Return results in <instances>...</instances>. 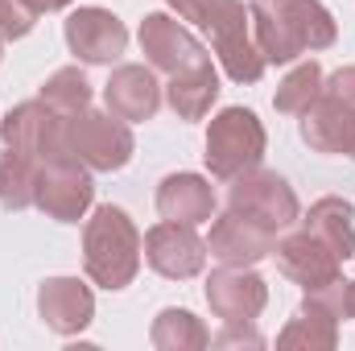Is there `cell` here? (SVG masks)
<instances>
[{
  "label": "cell",
  "instance_id": "obj_16",
  "mask_svg": "<svg viewBox=\"0 0 355 351\" xmlns=\"http://www.w3.org/2000/svg\"><path fill=\"white\" fill-rule=\"evenodd\" d=\"M302 141L314 153H352L355 141V108L318 91V99L302 112Z\"/></svg>",
  "mask_w": 355,
  "mask_h": 351
},
{
  "label": "cell",
  "instance_id": "obj_6",
  "mask_svg": "<svg viewBox=\"0 0 355 351\" xmlns=\"http://www.w3.org/2000/svg\"><path fill=\"white\" fill-rule=\"evenodd\" d=\"M71 149L75 157L95 170V174H112V170H124L132 162V128L128 120H120L116 112H79L71 116Z\"/></svg>",
  "mask_w": 355,
  "mask_h": 351
},
{
  "label": "cell",
  "instance_id": "obj_19",
  "mask_svg": "<svg viewBox=\"0 0 355 351\" xmlns=\"http://www.w3.org/2000/svg\"><path fill=\"white\" fill-rule=\"evenodd\" d=\"M166 99H170L178 120H202L211 112V103L219 99V71L211 67V58H202V62L170 75Z\"/></svg>",
  "mask_w": 355,
  "mask_h": 351
},
{
  "label": "cell",
  "instance_id": "obj_32",
  "mask_svg": "<svg viewBox=\"0 0 355 351\" xmlns=\"http://www.w3.org/2000/svg\"><path fill=\"white\" fill-rule=\"evenodd\" d=\"M0 42H4V37H0ZM0 54H4V50H0Z\"/></svg>",
  "mask_w": 355,
  "mask_h": 351
},
{
  "label": "cell",
  "instance_id": "obj_7",
  "mask_svg": "<svg viewBox=\"0 0 355 351\" xmlns=\"http://www.w3.org/2000/svg\"><path fill=\"white\" fill-rule=\"evenodd\" d=\"M227 207L248 215L252 223L268 228L272 236L285 232L289 223H297V194L277 170H244L240 178H232L227 190Z\"/></svg>",
  "mask_w": 355,
  "mask_h": 351
},
{
  "label": "cell",
  "instance_id": "obj_18",
  "mask_svg": "<svg viewBox=\"0 0 355 351\" xmlns=\"http://www.w3.org/2000/svg\"><path fill=\"white\" fill-rule=\"evenodd\" d=\"M157 211H162V219L190 223V228L211 223L215 219V190L198 174H170L157 186Z\"/></svg>",
  "mask_w": 355,
  "mask_h": 351
},
{
  "label": "cell",
  "instance_id": "obj_8",
  "mask_svg": "<svg viewBox=\"0 0 355 351\" xmlns=\"http://www.w3.org/2000/svg\"><path fill=\"white\" fill-rule=\"evenodd\" d=\"M95 203V182L91 170L79 157L67 162H50L37 170V190H33V207H42L50 219L58 223H79Z\"/></svg>",
  "mask_w": 355,
  "mask_h": 351
},
{
  "label": "cell",
  "instance_id": "obj_13",
  "mask_svg": "<svg viewBox=\"0 0 355 351\" xmlns=\"http://www.w3.org/2000/svg\"><path fill=\"white\" fill-rule=\"evenodd\" d=\"M272 244H277V236H272L268 228L252 223L248 215H240V211H232V207H227V215H219V219L211 223L207 252H211L219 264L252 268L257 261L272 257Z\"/></svg>",
  "mask_w": 355,
  "mask_h": 351
},
{
  "label": "cell",
  "instance_id": "obj_23",
  "mask_svg": "<svg viewBox=\"0 0 355 351\" xmlns=\"http://www.w3.org/2000/svg\"><path fill=\"white\" fill-rule=\"evenodd\" d=\"M33 190H37V162L4 145L0 149V203L8 211H25L33 207Z\"/></svg>",
  "mask_w": 355,
  "mask_h": 351
},
{
  "label": "cell",
  "instance_id": "obj_10",
  "mask_svg": "<svg viewBox=\"0 0 355 351\" xmlns=\"http://www.w3.org/2000/svg\"><path fill=\"white\" fill-rule=\"evenodd\" d=\"M145 261L153 273L170 277V281H186V277H198L202 264H207V244L194 236L190 223H174V219H162L145 232Z\"/></svg>",
  "mask_w": 355,
  "mask_h": 351
},
{
  "label": "cell",
  "instance_id": "obj_12",
  "mask_svg": "<svg viewBox=\"0 0 355 351\" xmlns=\"http://www.w3.org/2000/svg\"><path fill=\"white\" fill-rule=\"evenodd\" d=\"M141 50H145L149 67H153V71H166V75H178V71H186V67L211 58V54L198 46V37H194L186 25H178L174 17H166V12H149V17L141 21Z\"/></svg>",
  "mask_w": 355,
  "mask_h": 351
},
{
  "label": "cell",
  "instance_id": "obj_20",
  "mask_svg": "<svg viewBox=\"0 0 355 351\" xmlns=\"http://www.w3.org/2000/svg\"><path fill=\"white\" fill-rule=\"evenodd\" d=\"M302 228H306L310 236H318V240L339 257V261L355 257V211H352V203H347V198H339V194L318 198V203L306 211Z\"/></svg>",
  "mask_w": 355,
  "mask_h": 351
},
{
  "label": "cell",
  "instance_id": "obj_24",
  "mask_svg": "<svg viewBox=\"0 0 355 351\" xmlns=\"http://www.w3.org/2000/svg\"><path fill=\"white\" fill-rule=\"evenodd\" d=\"M42 103L50 108V112H58V116H79V112H87L91 103V83L87 75L79 71V67H62V71H54L46 83H42Z\"/></svg>",
  "mask_w": 355,
  "mask_h": 351
},
{
  "label": "cell",
  "instance_id": "obj_9",
  "mask_svg": "<svg viewBox=\"0 0 355 351\" xmlns=\"http://www.w3.org/2000/svg\"><path fill=\"white\" fill-rule=\"evenodd\" d=\"M67 46H71V54L79 62L107 67V62H116L128 50V29H124V21L112 8L87 4V8H75L67 17Z\"/></svg>",
  "mask_w": 355,
  "mask_h": 351
},
{
  "label": "cell",
  "instance_id": "obj_31",
  "mask_svg": "<svg viewBox=\"0 0 355 351\" xmlns=\"http://www.w3.org/2000/svg\"><path fill=\"white\" fill-rule=\"evenodd\" d=\"M343 314L355 318V281H347V293H343Z\"/></svg>",
  "mask_w": 355,
  "mask_h": 351
},
{
  "label": "cell",
  "instance_id": "obj_21",
  "mask_svg": "<svg viewBox=\"0 0 355 351\" xmlns=\"http://www.w3.org/2000/svg\"><path fill=\"white\" fill-rule=\"evenodd\" d=\"M277 348H302V351H335L339 348V318L318 306L314 298L302 302V310L289 318V327L277 335Z\"/></svg>",
  "mask_w": 355,
  "mask_h": 351
},
{
  "label": "cell",
  "instance_id": "obj_27",
  "mask_svg": "<svg viewBox=\"0 0 355 351\" xmlns=\"http://www.w3.org/2000/svg\"><path fill=\"white\" fill-rule=\"evenodd\" d=\"M244 343L248 348H265V335L252 331V323H227V331L211 339V348H244Z\"/></svg>",
  "mask_w": 355,
  "mask_h": 351
},
{
  "label": "cell",
  "instance_id": "obj_14",
  "mask_svg": "<svg viewBox=\"0 0 355 351\" xmlns=\"http://www.w3.org/2000/svg\"><path fill=\"white\" fill-rule=\"evenodd\" d=\"M272 257H277V268L289 281H297L302 289H318V285H331L343 277V261L306 228L297 236H285L281 244H272Z\"/></svg>",
  "mask_w": 355,
  "mask_h": 351
},
{
  "label": "cell",
  "instance_id": "obj_28",
  "mask_svg": "<svg viewBox=\"0 0 355 351\" xmlns=\"http://www.w3.org/2000/svg\"><path fill=\"white\" fill-rule=\"evenodd\" d=\"M322 91L355 108V67H343V71H335L331 79H322Z\"/></svg>",
  "mask_w": 355,
  "mask_h": 351
},
{
  "label": "cell",
  "instance_id": "obj_30",
  "mask_svg": "<svg viewBox=\"0 0 355 351\" xmlns=\"http://www.w3.org/2000/svg\"><path fill=\"white\" fill-rule=\"evenodd\" d=\"M29 4H33L37 12H58V8H67L71 0H29Z\"/></svg>",
  "mask_w": 355,
  "mask_h": 351
},
{
  "label": "cell",
  "instance_id": "obj_22",
  "mask_svg": "<svg viewBox=\"0 0 355 351\" xmlns=\"http://www.w3.org/2000/svg\"><path fill=\"white\" fill-rule=\"evenodd\" d=\"M149 343L157 351H202L211 348V331L202 327V318H194L190 310H162L153 318V331H149Z\"/></svg>",
  "mask_w": 355,
  "mask_h": 351
},
{
  "label": "cell",
  "instance_id": "obj_11",
  "mask_svg": "<svg viewBox=\"0 0 355 351\" xmlns=\"http://www.w3.org/2000/svg\"><path fill=\"white\" fill-rule=\"evenodd\" d=\"M265 302H268V285L252 268L223 264V268H215L207 277V306L223 323H257Z\"/></svg>",
  "mask_w": 355,
  "mask_h": 351
},
{
  "label": "cell",
  "instance_id": "obj_26",
  "mask_svg": "<svg viewBox=\"0 0 355 351\" xmlns=\"http://www.w3.org/2000/svg\"><path fill=\"white\" fill-rule=\"evenodd\" d=\"M37 25V8L29 0H0V37L17 42Z\"/></svg>",
  "mask_w": 355,
  "mask_h": 351
},
{
  "label": "cell",
  "instance_id": "obj_17",
  "mask_svg": "<svg viewBox=\"0 0 355 351\" xmlns=\"http://www.w3.org/2000/svg\"><path fill=\"white\" fill-rule=\"evenodd\" d=\"M103 99H107V112H116L128 124H141V120L157 116V108H162V83L153 79L149 67H116L112 79H107V87H103Z\"/></svg>",
  "mask_w": 355,
  "mask_h": 351
},
{
  "label": "cell",
  "instance_id": "obj_3",
  "mask_svg": "<svg viewBox=\"0 0 355 351\" xmlns=\"http://www.w3.org/2000/svg\"><path fill=\"white\" fill-rule=\"evenodd\" d=\"M265 124L257 120V112L248 108H223L211 128H207V170L219 182H232L244 170H257L265 157Z\"/></svg>",
  "mask_w": 355,
  "mask_h": 351
},
{
  "label": "cell",
  "instance_id": "obj_4",
  "mask_svg": "<svg viewBox=\"0 0 355 351\" xmlns=\"http://www.w3.org/2000/svg\"><path fill=\"white\" fill-rule=\"evenodd\" d=\"M202 29L211 33V50L219 54V67L236 83H257L265 75V54L252 37V17L244 0H215L202 17Z\"/></svg>",
  "mask_w": 355,
  "mask_h": 351
},
{
  "label": "cell",
  "instance_id": "obj_2",
  "mask_svg": "<svg viewBox=\"0 0 355 351\" xmlns=\"http://www.w3.org/2000/svg\"><path fill=\"white\" fill-rule=\"evenodd\" d=\"M141 252L145 240L137 232V223L128 219L124 207H95V215L83 228V268L95 285L103 289H124L132 285L137 268H141Z\"/></svg>",
  "mask_w": 355,
  "mask_h": 351
},
{
  "label": "cell",
  "instance_id": "obj_25",
  "mask_svg": "<svg viewBox=\"0 0 355 351\" xmlns=\"http://www.w3.org/2000/svg\"><path fill=\"white\" fill-rule=\"evenodd\" d=\"M318 91H322V67L310 58V62L293 67V71L277 83L272 103H277V112H285V116H302V112L318 99Z\"/></svg>",
  "mask_w": 355,
  "mask_h": 351
},
{
  "label": "cell",
  "instance_id": "obj_5",
  "mask_svg": "<svg viewBox=\"0 0 355 351\" xmlns=\"http://www.w3.org/2000/svg\"><path fill=\"white\" fill-rule=\"evenodd\" d=\"M0 141H4L8 149L25 153L29 162H37V170L50 166V162L75 157V149H71V120L58 116V112H50L42 99L17 103V108L0 120Z\"/></svg>",
  "mask_w": 355,
  "mask_h": 351
},
{
  "label": "cell",
  "instance_id": "obj_1",
  "mask_svg": "<svg viewBox=\"0 0 355 351\" xmlns=\"http://www.w3.org/2000/svg\"><path fill=\"white\" fill-rule=\"evenodd\" d=\"M252 37L265 62L285 67L306 50H327L339 37V25L322 0H252Z\"/></svg>",
  "mask_w": 355,
  "mask_h": 351
},
{
  "label": "cell",
  "instance_id": "obj_15",
  "mask_svg": "<svg viewBox=\"0 0 355 351\" xmlns=\"http://www.w3.org/2000/svg\"><path fill=\"white\" fill-rule=\"evenodd\" d=\"M37 314L54 335H79L95 318V293L79 277H50L37 289Z\"/></svg>",
  "mask_w": 355,
  "mask_h": 351
},
{
  "label": "cell",
  "instance_id": "obj_29",
  "mask_svg": "<svg viewBox=\"0 0 355 351\" xmlns=\"http://www.w3.org/2000/svg\"><path fill=\"white\" fill-rule=\"evenodd\" d=\"M170 8H174L182 21H194V25H202V17H207V8L215 4V0H166Z\"/></svg>",
  "mask_w": 355,
  "mask_h": 351
}]
</instances>
